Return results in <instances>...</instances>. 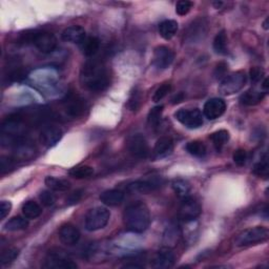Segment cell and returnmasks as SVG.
<instances>
[{"mask_svg": "<svg viewBox=\"0 0 269 269\" xmlns=\"http://www.w3.org/2000/svg\"><path fill=\"white\" fill-rule=\"evenodd\" d=\"M80 81L91 92L104 91L109 85V73L106 66L98 59L86 61L81 68Z\"/></svg>", "mask_w": 269, "mask_h": 269, "instance_id": "obj_1", "label": "cell"}, {"mask_svg": "<svg viewBox=\"0 0 269 269\" xmlns=\"http://www.w3.org/2000/svg\"><path fill=\"white\" fill-rule=\"evenodd\" d=\"M123 221L128 231L134 234H142L149 227L150 213L144 203L137 202L125 208Z\"/></svg>", "mask_w": 269, "mask_h": 269, "instance_id": "obj_2", "label": "cell"}, {"mask_svg": "<svg viewBox=\"0 0 269 269\" xmlns=\"http://www.w3.org/2000/svg\"><path fill=\"white\" fill-rule=\"evenodd\" d=\"M21 41L34 44L41 53L50 54L57 46V39L52 33L44 31H29L21 35Z\"/></svg>", "mask_w": 269, "mask_h": 269, "instance_id": "obj_3", "label": "cell"}, {"mask_svg": "<svg viewBox=\"0 0 269 269\" xmlns=\"http://www.w3.org/2000/svg\"><path fill=\"white\" fill-rule=\"evenodd\" d=\"M269 238V232L266 227L256 226L248 229H245L240 233L235 239V246H250V245H256L259 243H263Z\"/></svg>", "mask_w": 269, "mask_h": 269, "instance_id": "obj_4", "label": "cell"}, {"mask_svg": "<svg viewBox=\"0 0 269 269\" xmlns=\"http://www.w3.org/2000/svg\"><path fill=\"white\" fill-rule=\"evenodd\" d=\"M110 212L107 208L97 206L90 209L84 218V226L88 232H97L103 229L109 222Z\"/></svg>", "mask_w": 269, "mask_h": 269, "instance_id": "obj_5", "label": "cell"}, {"mask_svg": "<svg viewBox=\"0 0 269 269\" xmlns=\"http://www.w3.org/2000/svg\"><path fill=\"white\" fill-rule=\"evenodd\" d=\"M44 267L53 269H75L77 268V264L73 262L67 252L60 248H54L47 254L44 261Z\"/></svg>", "mask_w": 269, "mask_h": 269, "instance_id": "obj_6", "label": "cell"}, {"mask_svg": "<svg viewBox=\"0 0 269 269\" xmlns=\"http://www.w3.org/2000/svg\"><path fill=\"white\" fill-rule=\"evenodd\" d=\"M245 83H246V75H245V73L235 72L223 79L220 84L219 92L224 96H229V95L239 92Z\"/></svg>", "mask_w": 269, "mask_h": 269, "instance_id": "obj_7", "label": "cell"}, {"mask_svg": "<svg viewBox=\"0 0 269 269\" xmlns=\"http://www.w3.org/2000/svg\"><path fill=\"white\" fill-rule=\"evenodd\" d=\"M63 107H65L67 116L72 118H80L88 109V103L80 95L68 94L66 100L63 101Z\"/></svg>", "mask_w": 269, "mask_h": 269, "instance_id": "obj_8", "label": "cell"}, {"mask_svg": "<svg viewBox=\"0 0 269 269\" xmlns=\"http://www.w3.org/2000/svg\"><path fill=\"white\" fill-rule=\"evenodd\" d=\"M176 119L188 129H199L203 124V115L199 108L179 109L175 114Z\"/></svg>", "mask_w": 269, "mask_h": 269, "instance_id": "obj_9", "label": "cell"}, {"mask_svg": "<svg viewBox=\"0 0 269 269\" xmlns=\"http://www.w3.org/2000/svg\"><path fill=\"white\" fill-rule=\"evenodd\" d=\"M202 207L200 203L191 197L183 199L179 209V217L183 222H191L200 217Z\"/></svg>", "mask_w": 269, "mask_h": 269, "instance_id": "obj_10", "label": "cell"}, {"mask_svg": "<svg viewBox=\"0 0 269 269\" xmlns=\"http://www.w3.org/2000/svg\"><path fill=\"white\" fill-rule=\"evenodd\" d=\"M130 154L138 159H145L148 156V144L146 139L142 134H134L128 142Z\"/></svg>", "mask_w": 269, "mask_h": 269, "instance_id": "obj_11", "label": "cell"}, {"mask_svg": "<svg viewBox=\"0 0 269 269\" xmlns=\"http://www.w3.org/2000/svg\"><path fill=\"white\" fill-rule=\"evenodd\" d=\"M173 59H175V55H173V52L168 46H157L154 51L153 63L158 68L165 69L169 67L173 62Z\"/></svg>", "mask_w": 269, "mask_h": 269, "instance_id": "obj_12", "label": "cell"}, {"mask_svg": "<svg viewBox=\"0 0 269 269\" xmlns=\"http://www.w3.org/2000/svg\"><path fill=\"white\" fill-rule=\"evenodd\" d=\"M226 110V103L223 99L221 98H211L203 107V114L208 120L218 119L222 116Z\"/></svg>", "mask_w": 269, "mask_h": 269, "instance_id": "obj_13", "label": "cell"}, {"mask_svg": "<svg viewBox=\"0 0 269 269\" xmlns=\"http://www.w3.org/2000/svg\"><path fill=\"white\" fill-rule=\"evenodd\" d=\"M176 261L175 254L169 247L160 249L152 260V267L156 269H168L173 266Z\"/></svg>", "mask_w": 269, "mask_h": 269, "instance_id": "obj_14", "label": "cell"}, {"mask_svg": "<svg viewBox=\"0 0 269 269\" xmlns=\"http://www.w3.org/2000/svg\"><path fill=\"white\" fill-rule=\"evenodd\" d=\"M161 179L153 178L148 180H137L132 182L128 185V191L130 193H139V194H148L155 191L161 186Z\"/></svg>", "mask_w": 269, "mask_h": 269, "instance_id": "obj_15", "label": "cell"}, {"mask_svg": "<svg viewBox=\"0 0 269 269\" xmlns=\"http://www.w3.org/2000/svg\"><path fill=\"white\" fill-rule=\"evenodd\" d=\"M63 132L58 126H46L41 132L40 141L45 147H53L62 139Z\"/></svg>", "mask_w": 269, "mask_h": 269, "instance_id": "obj_16", "label": "cell"}, {"mask_svg": "<svg viewBox=\"0 0 269 269\" xmlns=\"http://www.w3.org/2000/svg\"><path fill=\"white\" fill-rule=\"evenodd\" d=\"M80 232L79 229L72 225V224H65L61 226L60 231H59V239L60 241L67 245V246H73V245H76L79 240H80Z\"/></svg>", "mask_w": 269, "mask_h": 269, "instance_id": "obj_17", "label": "cell"}, {"mask_svg": "<svg viewBox=\"0 0 269 269\" xmlns=\"http://www.w3.org/2000/svg\"><path fill=\"white\" fill-rule=\"evenodd\" d=\"M61 37L65 41L80 44L86 38V34L81 26H70L62 32Z\"/></svg>", "mask_w": 269, "mask_h": 269, "instance_id": "obj_18", "label": "cell"}, {"mask_svg": "<svg viewBox=\"0 0 269 269\" xmlns=\"http://www.w3.org/2000/svg\"><path fill=\"white\" fill-rule=\"evenodd\" d=\"M100 200L106 206H117L124 200V193L120 189H108L101 194Z\"/></svg>", "mask_w": 269, "mask_h": 269, "instance_id": "obj_19", "label": "cell"}, {"mask_svg": "<svg viewBox=\"0 0 269 269\" xmlns=\"http://www.w3.org/2000/svg\"><path fill=\"white\" fill-rule=\"evenodd\" d=\"M173 150V142L169 137H161L155 144L154 154L157 158H165L169 156Z\"/></svg>", "mask_w": 269, "mask_h": 269, "instance_id": "obj_20", "label": "cell"}, {"mask_svg": "<svg viewBox=\"0 0 269 269\" xmlns=\"http://www.w3.org/2000/svg\"><path fill=\"white\" fill-rule=\"evenodd\" d=\"M265 94L266 92H262L261 90L250 89L242 95V96L240 97V101L244 105H248V106L256 105L264 99Z\"/></svg>", "mask_w": 269, "mask_h": 269, "instance_id": "obj_21", "label": "cell"}, {"mask_svg": "<svg viewBox=\"0 0 269 269\" xmlns=\"http://www.w3.org/2000/svg\"><path fill=\"white\" fill-rule=\"evenodd\" d=\"M100 41L97 37H86L84 40L80 43V49L82 53L88 57H93L99 51Z\"/></svg>", "mask_w": 269, "mask_h": 269, "instance_id": "obj_22", "label": "cell"}, {"mask_svg": "<svg viewBox=\"0 0 269 269\" xmlns=\"http://www.w3.org/2000/svg\"><path fill=\"white\" fill-rule=\"evenodd\" d=\"M178 22L176 20H164L159 25V34L165 40H169L178 32Z\"/></svg>", "mask_w": 269, "mask_h": 269, "instance_id": "obj_23", "label": "cell"}, {"mask_svg": "<svg viewBox=\"0 0 269 269\" xmlns=\"http://www.w3.org/2000/svg\"><path fill=\"white\" fill-rule=\"evenodd\" d=\"M44 182H45V185L49 187L51 191H55V192H66V191H68L70 187V183L67 180L52 177V176L46 177Z\"/></svg>", "mask_w": 269, "mask_h": 269, "instance_id": "obj_24", "label": "cell"}, {"mask_svg": "<svg viewBox=\"0 0 269 269\" xmlns=\"http://www.w3.org/2000/svg\"><path fill=\"white\" fill-rule=\"evenodd\" d=\"M172 189L175 191L178 197H180L181 199H185V198L189 197V194H191L192 191V186L188 183L186 180L183 179H176L172 181L171 183Z\"/></svg>", "mask_w": 269, "mask_h": 269, "instance_id": "obj_25", "label": "cell"}, {"mask_svg": "<svg viewBox=\"0 0 269 269\" xmlns=\"http://www.w3.org/2000/svg\"><path fill=\"white\" fill-rule=\"evenodd\" d=\"M22 213L28 219H37L42 213L40 205L34 201H28L22 205Z\"/></svg>", "mask_w": 269, "mask_h": 269, "instance_id": "obj_26", "label": "cell"}, {"mask_svg": "<svg viewBox=\"0 0 269 269\" xmlns=\"http://www.w3.org/2000/svg\"><path fill=\"white\" fill-rule=\"evenodd\" d=\"M28 226H29L28 218L14 217L4 224V229L7 232H19L28 228Z\"/></svg>", "mask_w": 269, "mask_h": 269, "instance_id": "obj_27", "label": "cell"}, {"mask_svg": "<svg viewBox=\"0 0 269 269\" xmlns=\"http://www.w3.org/2000/svg\"><path fill=\"white\" fill-rule=\"evenodd\" d=\"M68 173L70 177L76 179H86L94 175V168L90 165H78L70 168Z\"/></svg>", "mask_w": 269, "mask_h": 269, "instance_id": "obj_28", "label": "cell"}, {"mask_svg": "<svg viewBox=\"0 0 269 269\" xmlns=\"http://www.w3.org/2000/svg\"><path fill=\"white\" fill-rule=\"evenodd\" d=\"M186 150L192 156H195L198 158H203L205 155H206V152H207L206 146H205V144L202 141H199V140L188 142L186 145Z\"/></svg>", "mask_w": 269, "mask_h": 269, "instance_id": "obj_29", "label": "cell"}, {"mask_svg": "<svg viewBox=\"0 0 269 269\" xmlns=\"http://www.w3.org/2000/svg\"><path fill=\"white\" fill-rule=\"evenodd\" d=\"M210 139L212 141L213 145H215L216 149L221 150L225 146V144L227 143L228 140H229V133L227 131H225V130L217 131L213 134H211Z\"/></svg>", "mask_w": 269, "mask_h": 269, "instance_id": "obj_30", "label": "cell"}, {"mask_svg": "<svg viewBox=\"0 0 269 269\" xmlns=\"http://www.w3.org/2000/svg\"><path fill=\"white\" fill-rule=\"evenodd\" d=\"M213 50L217 54H227V36L224 31H221L213 39Z\"/></svg>", "mask_w": 269, "mask_h": 269, "instance_id": "obj_31", "label": "cell"}, {"mask_svg": "<svg viewBox=\"0 0 269 269\" xmlns=\"http://www.w3.org/2000/svg\"><path fill=\"white\" fill-rule=\"evenodd\" d=\"M19 256V249L16 247H7L1 251V264L7 265L17 259Z\"/></svg>", "mask_w": 269, "mask_h": 269, "instance_id": "obj_32", "label": "cell"}, {"mask_svg": "<svg viewBox=\"0 0 269 269\" xmlns=\"http://www.w3.org/2000/svg\"><path fill=\"white\" fill-rule=\"evenodd\" d=\"M163 105H158L150 109L147 116V121L150 126H157L161 121V117L163 113Z\"/></svg>", "mask_w": 269, "mask_h": 269, "instance_id": "obj_33", "label": "cell"}, {"mask_svg": "<svg viewBox=\"0 0 269 269\" xmlns=\"http://www.w3.org/2000/svg\"><path fill=\"white\" fill-rule=\"evenodd\" d=\"M254 173L257 175L258 177L261 178H267L268 177V170H269V166H268V158L267 155H264L262 158V160L258 162L254 166Z\"/></svg>", "mask_w": 269, "mask_h": 269, "instance_id": "obj_34", "label": "cell"}, {"mask_svg": "<svg viewBox=\"0 0 269 269\" xmlns=\"http://www.w3.org/2000/svg\"><path fill=\"white\" fill-rule=\"evenodd\" d=\"M141 103H142V94H141V91L139 89H134L132 92L130 100H129L130 108L133 110V112H134V110H138L139 107L141 106Z\"/></svg>", "mask_w": 269, "mask_h": 269, "instance_id": "obj_35", "label": "cell"}, {"mask_svg": "<svg viewBox=\"0 0 269 269\" xmlns=\"http://www.w3.org/2000/svg\"><path fill=\"white\" fill-rule=\"evenodd\" d=\"M171 90V85L170 83H163L161 86L157 89V91L155 92L154 96H153V100L154 102H159L161 101L163 98H165L168 96V93Z\"/></svg>", "mask_w": 269, "mask_h": 269, "instance_id": "obj_36", "label": "cell"}, {"mask_svg": "<svg viewBox=\"0 0 269 269\" xmlns=\"http://www.w3.org/2000/svg\"><path fill=\"white\" fill-rule=\"evenodd\" d=\"M39 200L46 207L53 206L56 202V196H55L51 191H43L39 195Z\"/></svg>", "mask_w": 269, "mask_h": 269, "instance_id": "obj_37", "label": "cell"}, {"mask_svg": "<svg viewBox=\"0 0 269 269\" xmlns=\"http://www.w3.org/2000/svg\"><path fill=\"white\" fill-rule=\"evenodd\" d=\"M193 7V2L187 1V0H181L176 5V12L180 16H185L189 13Z\"/></svg>", "mask_w": 269, "mask_h": 269, "instance_id": "obj_38", "label": "cell"}, {"mask_svg": "<svg viewBox=\"0 0 269 269\" xmlns=\"http://www.w3.org/2000/svg\"><path fill=\"white\" fill-rule=\"evenodd\" d=\"M264 75H265V72L262 67H251L249 70L250 80H251V82H254V83L260 82L261 80H262Z\"/></svg>", "mask_w": 269, "mask_h": 269, "instance_id": "obj_39", "label": "cell"}, {"mask_svg": "<svg viewBox=\"0 0 269 269\" xmlns=\"http://www.w3.org/2000/svg\"><path fill=\"white\" fill-rule=\"evenodd\" d=\"M233 159L235 163L239 166H243L247 161V153L244 149H236L233 155Z\"/></svg>", "mask_w": 269, "mask_h": 269, "instance_id": "obj_40", "label": "cell"}, {"mask_svg": "<svg viewBox=\"0 0 269 269\" xmlns=\"http://www.w3.org/2000/svg\"><path fill=\"white\" fill-rule=\"evenodd\" d=\"M12 209V203L10 201H1L0 203V219H4L7 215H9Z\"/></svg>", "mask_w": 269, "mask_h": 269, "instance_id": "obj_41", "label": "cell"}, {"mask_svg": "<svg viewBox=\"0 0 269 269\" xmlns=\"http://www.w3.org/2000/svg\"><path fill=\"white\" fill-rule=\"evenodd\" d=\"M12 168L13 162L11 159H9V158H1V160H0V168H1L2 173L9 171V169Z\"/></svg>", "mask_w": 269, "mask_h": 269, "instance_id": "obj_42", "label": "cell"}, {"mask_svg": "<svg viewBox=\"0 0 269 269\" xmlns=\"http://www.w3.org/2000/svg\"><path fill=\"white\" fill-rule=\"evenodd\" d=\"M81 198H82V191H77V192L73 193L72 195L68 197L67 204L68 205H74V204H76V203H78L79 201H80Z\"/></svg>", "mask_w": 269, "mask_h": 269, "instance_id": "obj_43", "label": "cell"}, {"mask_svg": "<svg viewBox=\"0 0 269 269\" xmlns=\"http://www.w3.org/2000/svg\"><path fill=\"white\" fill-rule=\"evenodd\" d=\"M226 70H227V66L225 65V63H220V65L217 67V70H216V75L218 77H221V76H223L225 75L226 73Z\"/></svg>", "mask_w": 269, "mask_h": 269, "instance_id": "obj_44", "label": "cell"}, {"mask_svg": "<svg viewBox=\"0 0 269 269\" xmlns=\"http://www.w3.org/2000/svg\"><path fill=\"white\" fill-rule=\"evenodd\" d=\"M183 100H184V94L183 93H179L178 95H176V96L171 99L172 104H178Z\"/></svg>", "mask_w": 269, "mask_h": 269, "instance_id": "obj_45", "label": "cell"}, {"mask_svg": "<svg viewBox=\"0 0 269 269\" xmlns=\"http://www.w3.org/2000/svg\"><path fill=\"white\" fill-rule=\"evenodd\" d=\"M267 22H268V19H266V20H265V22L263 23V26H264V29H265V30H267V29H268V27H267Z\"/></svg>", "mask_w": 269, "mask_h": 269, "instance_id": "obj_46", "label": "cell"}]
</instances>
